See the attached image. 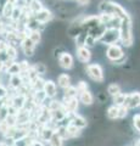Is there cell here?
Returning a JSON list of instances; mask_svg holds the SVG:
<instances>
[{
    "mask_svg": "<svg viewBox=\"0 0 140 146\" xmlns=\"http://www.w3.org/2000/svg\"><path fill=\"white\" fill-rule=\"evenodd\" d=\"M119 42L123 44V46H132L134 42V35L132 31V18L127 16L121 21L119 26Z\"/></svg>",
    "mask_w": 140,
    "mask_h": 146,
    "instance_id": "obj_1",
    "label": "cell"
},
{
    "mask_svg": "<svg viewBox=\"0 0 140 146\" xmlns=\"http://www.w3.org/2000/svg\"><path fill=\"white\" fill-rule=\"evenodd\" d=\"M99 11L100 12H106V13H111L116 17H119L121 20H123L127 16H129V13L122 7L118 3H115L112 0H102V1L99 4Z\"/></svg>",
    "mask_w": 140,
    "mask_h": 146,
    "instance_id": "obj_2",
    "label": "cell"
},
{
    "mask_svg": "<svg viewBox=\"0 0 140 146\" xmlns=\"http://www.w3.org/2000/svg\"><path fill=\"white\" fill-rule=\"evenodd\" d=\"M104 45H111L119 42V28H106L104 34L98 39Z\"/></svg>",
    "mask_w": 140,
    "mask_h": 146,
    "instance_id": "obj_3",
    "label": "cell"
},
{
    "mask_svg": "<svg viewBox=\"0 0 140 146\" xmlns=\"http://www.w3.org/2000/svg\"><path fill=\"white\" fill-rule=\"evenodd\" d=\"M85 72H87L88 77L92 80L96 82V83H102L105 77H104V70L99 63H92V65L85 66Z\"/></svg>",
    "mask_w": 140,
    "mask_h": 146,
    "instance_id": "obj_4",
    "label": "cell"
},
{
    "mask_svg": "<svg viewBox=\"0 0 140 146\" xmlns=\"http://www.w3.org/2000/svg\"><path fill=\"white\" fill-rule=\"evenodd\" d=\"M106 57L110 60L111 62H113L116 60H118V58L122 56V55L124 54L123 49H122L121 45L118 44H111V45H107V49H106Z\"/></svg>",
    "mask_w": 140,
    "mask_h": 146,
    "instance_id": "obj_5",
    "label": "cell"
},
{
    "mask_svg": "<svg viewBox=\"0 0 140 146\" xmlns=\"http://www.w3.org/2000/svg\"><path fill=\"white\" fill-rule=\"evenodd\" d=\"M33 17H34L37 21H39L40 23L46 25L48 22H50V21H52V20H54V17H55V15L52 13V11L50 10V9H48V7H43L40 11H38L37 13H34Z\"/></svg>",
    "mask_w": 140,
    "mask_h": 146,
    "instance_id": "obj_6",
    "label": "cell"
},
{
    "mask_svg": "<svg viewBox=\"0 0 140 146\" xmlns=\"http://www.w3.org/2000/svg\"><path fill=\"white\" fill-rule=\"evenodd\" d=\"M57 61H58V65L60 67L65 68V70H71L74 65V60H73V56L67 52V51H62L61 55L57 57Z\"/></svg>",
    "mask_w": 140,
    "mask_h": 146,
    "instance_id": "obj_7",
    "label": "cell"
},
{
    "mask_svg": "<svg viewBox=\"0 0 140 146\" xmlns=\"http://www.w3.org/2000/svg\"><path fill=\"white\" fill-rule=\"evenodd\" d=\"M20 46L22 49V51H23V54L26 55L27 57H32L33 55H34V51H35V45L32 40L29 39V36H26L25 39H22L21 40V43H20Z\"/></svg>",
    "mask_w": 140,
    "mask_h": 146,
    "instance_id": "obj_8",
    "label": "cell"
},
{
    "mask_svg": "<svg viewBox=\"0 0 140 146\" xmlns=\"http://www.w3.org/2000/svg\"><path fill=\"white\" fill-rule=\"evenodd\" d=\"M124 106L130 108H135L140 106V93L134 91L130 94H125V100H124Z\"/></svg>",
    "mask_w": 140,
    "mask_h": 146,
    "instance_id": "obj_9",
    "label": "cell"
},
{
    "mask_svg": "<svg viewBox=\"0 0 140 146\" xmlns=\"http://www.w3.org/2000/svg\"><path fill=\"white\" fill-rule=\"evenodd\" d=\"M76 54H77L78 61L82 63H88L90 61V58H92V51H90V49L87 46L76 48Z\"/></svg>",
    "mask_w": 140,
    "mask_h": 146,
    "instance_id": "obj_10",
    "label": "cell"
},
{
    "mask_svg": "<svg viewBox=\"0 0 140 146\" xmlns=\"http://www.w3.org/2000/svg\"><path fill=\"white\" fill-rule=\"evenodd\" d=\"M43 90L46 94V96L49 99H54L57 95V88L56 84L52 80H44V85H43Z\"/></svg>",
    "mask_w": 140,
    "mask_h": 146,
    "instance_id": "obj_11",
    "label": "cell"
},
{
    "mask_svg": "<svg viewBox=\"0 0 140 146\" xmlns=\"http://www.w3.org/2000/svg\"><path fill=\"white\" fill-rule=\"evenodd\" d=\"M64 107L66 110V112L68 113H76V111L78 110V99L77 98H72V99H67V100H64Z\"/></svg>",
    "mask_w": 140,
    "mask_h": 146,
    "instance_id": "obj_12",
    "label": "cell"
},
{
    "mask_svg": "<svg viewBox=\"0 0 140 146\" xmlns=\"http://www.w3.org/2000/svg\"><path fill=\"white\" fill-rule=\"evenodd\" d=\"M70 116H71V124L76 125L79 129H84L88 125V122L84 117L77 115V113H70Z\"/></svg>",
    "mask_w": 140,
    "mask_h": 146,
    "instance_id": "obj_13",
    "label": "cell"
},
{
    "mask_svg": "<svg viewBox=\"0 0 140 146\" xmlns=\"http://www.w3.org/2000/svg\"><path fill=\"white\" fill-rule=\"evenodd\" d=\"M1 6H3V9H1V15H3V17L11 18L12 12H13V10H15V7H16V5L13 4L12 0H7V1L5 4H3Z\"/></svg>",
    "mask_w": 140,
    "mask_h": 146,
    "instance_id": "obj_14",
    "label": "cell"
},
{
    "mask_svg": "<svg viewBox=\"0 0 140 146\" xmlns=\"http://www.w3.org/2000/svg\"><path fill=\"white\" fill-rule=\"evenodd\" d=\"M46 99H48L46 94L44 93L43 89H40V90H35L34 93H33V99H32V101L34 102L35 106H42L43 102H45V100H46Z\"/></svg>",
    "mask_w": 140,
    "mask_h": 146,
    "instance_id": "obj_15",
    "label": "cell"
},
{
    "mask_svg": "<svg viewBox=\"0 0 140 146\" xmlns=\"http://www.w3.org/2000/svg\"><path fill=\"white\" fill-rule=\"evenodd\" d=\"M78 95H79V101L82 102L83 105H85V106H90V105H93L94 96L88 89L82 91V93H79Z\"/></svg>",
    "mask_w": 140,
    "mask_h": 146,
    "instance_id": "obj_16",
    "label": "cell"
},
{
    "mask_svg": "<svg viewBox=\"0 0 140 146\" xmlns=\"http://www.w3.org/2000/svg\"><path fill=\"white\" fill-rule=\"evenodd\" d=\"M26 96L22 94H17L15 95V98L11 99V105L13 107H16L17 110H22L25 107V104H26Z\"/></svg>",
    "mask_w": 140,
    "mask_h": 146,
    "instance_id": "obj_17",
    "label": "cell"
},
{
    "mask_svg": "<svg viewBox=\"0 0 140 146\" xmlns=\"http://www.w3.org/2000/svg\"><path fill=\"white\" fill-rule=\"evenodd\" d=\"M57 84L64 90L67 89L68 86H71V77L67 74V73H61V74L57 77Z\"/></svg>",
    "mask_w": 140,
    "mask_h": 146,
    "instance_id": "obj_18",
    "label": "cell"
},
{
    "mask_svg": "<svg viewBox=\"0 0 140 146\" xmlns=\"http://www.w3.org/2000/svg\"><path fill=\"white\" fill-rule=\"evenodd\" d=\"M27 7H28V10L34 15V13H37L38 11H40L44 7V4L42 0H32V1L27 5Z\"/></svg>",
    "mask_w": 140,
    "mask_h": 146,
    "instance_id": "obj_19",
    "label": "cell"
},
{
    "mask_svg": "<svg viewBox=\"0 0 140 146\" xmlns=\"http://www.w3.org/2000/svg\"><path fill=\"white\" fill-rule=\"evenodd\" d=\"M23 84V79L21 77V73L20 74H13V76H10V84L13 89H19L20 86Z\"/></svg>",
    "mask_w": 140,
    "mask_h": 146,
    "instance_id": "obj_20",
    "label": "cell"
},
{
    "mask_svg": "<svg viewBox=\"0 0 140 146\" xmlns=\"http://www.w3.org/2000/svg\"><path fill=\"white\" fill-rule=\"evenodd\" d=\"M32 68L35 71V73L40 77V76H44L45 73L48 72V67H46V65L45 63H43V62H35L34 65L32 66Z\"/></svg>",
    "mask_w": 140,
    "mask_h": 146,
    "instance_id": "obj_21",
    "label": "cell"
},
{
    "mask_svg": "<svg viewBox=\"0 0 140 146\" xmlns=\"http://www.w3.org/2000/svg\"><path fill=\"white\" fill-rule=\"evenodd\" d=\"M106 117L111 121L118 119V106H115L113 105V106L108 107L107 111H106Z\"/></svg>",
    "mask_w": 140,
    "mask_h": 146,
    "instance_id": "obj_22",
    "label": "cell"
},
{
    "mask_svg": "<svg viewBox=\"0 0 140 146\" xmlns=\"http://www.w3.org/2000/svg\"><path fill=\"white\" fill-rule=\"evenodd\" d=\"M64 141H65V140L62 139L61 136L55 131V133H54V135L51 136V139L49 140V145H50V146H65Z\"/></svg>",
    "mask_w": 140,
    "mask_h": 146,
    "instance_id": "obj_23",
    "label": "cell"
},
{
    "mask_svg": "<svg viewBox=\"0 0 140 146\" xmlns=\"http://www.w3.org/2000/svg\"><path fill=\"white\" fill-rule=\"evenodd\" d=\"M67 131H68L70 139L77 138V136H80V134H82V129L77 128V127L73 125V124H68V125H67Z\"/></svg>",
    "mask_w": 140,
    "mask_h": 146,
    "instance_id": "obj_24",
    "label": "cell"
},
{
    "mask_svg": "<svg viewBox=\"0 0 140 146\" xmlns=\"http://www.w3.org/2000/svg\"><path fill=\"white\" fill-rule=\"evenodd\" d=\"M7 74H10V76H13V74H20L21 73V68H20V63H17V62H12L10 66H9L6 68V71H5Z\"/></svg>",
    "mask_w": 140,
    "mask_h": 146,
    "instance_id": "obj_25",
    "label": "cell"
},
{
    "mask_svg": "<svg viewBox=\"0 0 140 146\" xmlns=\"http://www.w3.org/2000/svg\"><path fill=\"white\" fill-rule=\"evenodd\" d=\"M78 95V91H77V88L76 86H68L67 89H65V94H64V100H67V99H72V98H77Z\"/></svg>",
    "mask_w": 140,
    "mask_h": 146,
    "instance_id": "obj_26",
    "label": "cell"
},
{
    "mask_svg": "<svg viewBox=\"0 0 140 146\" xmlns=\"http://www.w3.org/2000/svg\"><path fill=\"white\" fill-rule=\"evenodd\" d=\"M28 36H29V39L32 40L35 45H38L40 43V40H42V32H40V31H32Z\"/></svg>",
    "mask_w": 140,
    "mask_h": 146,
    "instance_id": "obj_27",
    "label": "cell"
},
{
    "mask_svg": "<svg viewBox=\"0 0 140 146\" xmlns=\"http://www.w3.org/2000/svg\"><path fill=\"white\" fill-rule=\"evenodd\" d=\"M121 93V86L117 83H112L107 86V94L111 95V96H115V95Z\"/></svg>",
    "mask_w": 140,
    "mask_h": 146,
    "instance_id": "obj_28",
    "label": "cell"
},
{
    "mask_svg": "<svg viewBox=\"0 0 140 146\" xmlns=\"http://www.w3.org/2000/svg\"><path fill=\"white\" fill-rule=\"evenodd\" d=\"M5 51H6V54H7V56H9V58H10V60L13 61V60H15V58L17 57V49H16V46H13V45L7 44Z\"/></svg>",
    "mask_w": 140,
    "mask_h": 146,
    "instance_id": "obj_29",
    "label": "cell"
},
{
    "mask_svg": "<svg viewBox=\"0 0 140 146\" xmlns=\"http://www.w3.org/2000/svg\"><path fill=\"white\" fill-rule=\"evenodd\" d=\"M124 100H125V94L124 93H121L119 94H117V95H115L113 96V105L115 106H123L124 105Z\"/></svg>",
    "mask_w": 140,
    "mask_h": 146,
    "instance_id": "obj_30",
    "label": "cell"
},
{
    "mask_svg": "<svg viewBox=\"0 0 140 146\" xmlns=\"http://www.w3.org/2000/svg\"><path fill=\"white\" fill-rule=\"evenodd\" d=\"M87 34H88V32L87 31H83L82 33H80L76 39V48H78V46H84V43H85V38H87Z\"/></svg>",
    "mask_w": 140,
    "mask_h": 146,
    "instance_id": "obj_31",
    "label": "cell"
},
{
    "mask_svg": "<svg viewBox=\"0 0 140 146\" xmlns=\"http://www.w3.org/2000/svg\"><path fill=\"white\" fill-rule=\"evenodd\" d=\"M96 43H98V39L95 38V36L90 35V34L88 33V34H87V38H85L84 46H87V48H93V46H95Z\"/></svg>",
    "mask_w": 140,
    "mask_h": 146,
    "instance_id": "obj_32",
    "label": "cell"
},
{
    "mask_svg": "<svg viewBox=\"0 0 140 146\" xmlns=\"http://www.w3.org/2000/svg\"><path fill=\"white\" fill-rule=\"evenodd\" d=\"M9 124H7V122L6 119H0V134L5 136V134L7 133V130H9Z\"/></svg>",
    "mask_w": 140,
    "mask_h": 146,
    "instance_id": "obj_33",
    "label": "cell"
},
{
    "mask_svg": "<svg viewBox=\"0 0 140 146\" xmlns=\"http://www.w3.org/2000/svg\"><path fill=\"white\" fill-rule=\"evenodd\" d=\"M128 111H129V108L125 107L124 105H123V106H119L118 107V119H123V118L127 117Z\"/></svg>",
    "mask_w": 140,
    "mask_h": 146,
    "instance_id": "obj_34",
    "label": "cell"
},
{
    "mask_svg": "<svg viewBox=\"0 0 140 146\" xmlns=\"http://www.w3.org/2000/svg\"><path fill=\"white\" fill-rule=\"evenodd\" d=\"M77 91H78V94L79 93H82V91H84V90H87L88 89V84L85 83V82H83V80H80L78 84H77Z\"/></svg>",
    "mask_w": 140,
    "mask_h": 146,
    "instance_id": "obj_35",
    "label": "cell"
},
{
    "mask_svg": "<svg viewBox=\"0 0 140 146\" xmlns=\"http://www.w3.org/2000/svg\"><path fill=\"white\" fill-rule=\"evenodd\" d=\"M133 124L139 133H140V115H134L133 117Z\"/></svg>",
    "mask_w": 140,
    "mask_h": 146,
    "instance_id": "obj_36",
    "label": "cell"
},
{
    "mask_svg": "<svg viewBox=\"0 0 140 146\" xmlns=\"http://www.w3.org/2000/svg\"><path fill=\"white\" fill-rule=\"evenodd\" d=\"M125 61H127V55L123 54V55H122V56L118 58V60L113 61L112 63H113V65H123V63H125Z\"/></svg>",
    "mask_w": 140,
    "mask_h": 146,
    "instance_id": "obj_37",
    "label": "cell"
},
{
    "mask_svg": "<svg viewBox=\"0 0 140 146\" xmlns=\"http://www.w3.org/2000/svg\"><path fill=\"white\" fill-rule=\"evenodd\" d=\"M20 68H21V72H27L31 68V66L28 65V62L27 61H22L20 63Z\"/></svg>",
    "mask_w": 140,
    "mask_h": 146,
    "instance_id": "obj_38",
    "label": "cell"
},
{
    "mask_svg": "<svg viewBox=\"0 0 140 146\" xmlns=\"http://www.w3.org/2000/svg\"><path fill=\"white\" fill-rule=\"evenodd\" d=\"M74 1L78 4L79 6H88L89 3H90V0H74Z\"/></svg>",
    "mask_w": 140,
    "mask_h": 146,
    "instance_id": "obj_39",
    "label": "cell"
},
{
    "mask_svg": "<svg viewBox=\"0 0 140 146\" xmlns=\"http://www.w3.org/2000/svg\"><path fill=\"white\" fill-rule=\"evenodd\" d=\"M6 95H7V90H6V88H4V86L0 84V98L3 99V98H5Z\"/></svg>",
    "mask_w": 140,
    "mask_h": 146,
    "instance_id": "obj_40",
    "label": "cell"
},
{
    "mask_svg": "<svg viewBox=\"0 0 140 146\" xmlns=\"http://www.w3.org/2000/svg\"><path fill=\"white\" fill-rule=\"evenodd\" d=\"M31 146H44V144L40 140H33L32 144H31Z\"/></svg>",
    "mask_w": 140,
    "mask_h": 146,
    "instance_id": "obj_41",
    "label": "cell"
},
{
    "mask_svg": "<svg viewBox=\"0 0 140 146\" xmlns=\"http://www.w3.org/2000/svg\"><path fill=\"white\" fill-rule=\"evenodd\" d=\"M0 146H9V144L5 143V141H0Z\"/></svg>",
    "mask_w": 140,
    "mask_h": 146,
    "instance_id": "obj_42",
    "label": "cell"
},
{
    "mask_svg": "<svg viewBox=\"0 0 140 146\" xmlns=\"http://www.w3.org/2000/svg\"><path fill=\"white\" fill-rule=\"evenodd\" d=\"M9 146H16V145H15V144H13V143H11V144H10V145H9Z\"/></svg>",
    "mask_w": 140,
    "mask_h": 146,
    "instance_id": "obj_43",
    "label": "cell"
},
{
    "mask_svg": "<svg viewBox=\"0 0 140 146\" xmlns=\"http://www.w3.org/2000/svg\"><path fill=\"white\" fill-rule=\"evenodd\" d=\"M137 146H140V140H139L138 143H137Z\"/></svg>",
    "mask_w": 140,
    "mask_h": 146,
    "instance_id": "obj_44",
    "label": "cell"
}]
</instances>
